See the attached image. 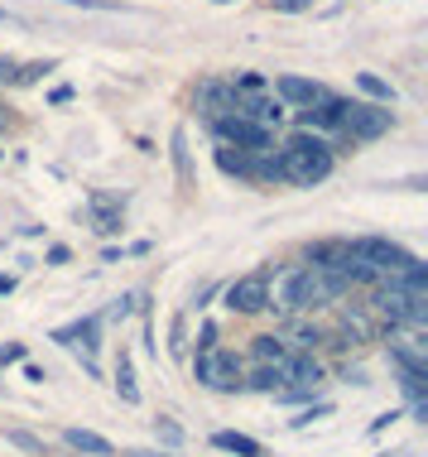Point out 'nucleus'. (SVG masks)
<instances>
[{
	"instance_id": "f3484780",
	"label": "nucleus",
	"mask_w": 428,
	"mask_h": 457,
	"mask_svg": "<svg viewBox=\"0 0 428 457\" xmlns=\"http://www.w3.org/2000/svg\"><path fill=\"white\" fill-rule=\"evenodd\" d=\"M251 386L255 390H279V386H284V366H260L251 376Z\"/></svg>"
},
{
	"instance_id": "5701e85b",
	"label": "nucleus",
	"mask_w": 428,
	"mask_h": 457,
	"mask_svg": "<svg viewBox=\"0 0 428 457\" xmlns=\"http://www.w3.org/2000/svg\"><path fill=\"white\" fill-rule=\"evenodd\" d=\"M159 434H164L169 443H178V438H183V428H178V424H159Z\"/></svg>"
},
{
	"instance_id": "dca6fc26",
	"label": "nucleus",
	"mask_w": 428,
	"mask_h": 457,
	"mask_svg": "<svg viewBox=\"0 0 428 457\" xmlns=\"http://www.w3.org/2000/svg\"><path fill=\"white\" fill-rule=\"evenodd\" d=\"M357 87L366 92V96H375V102H395V87H390V82H381V78H375V72H361V78H357Z\"/></svg>"
},
{
	"instance_id": "a878e982",
	"label": "nucleus",
	"mask_w": 428,
	"mask_h": 457,
	"mask_svg": "<svg viewBox=\"0 0 428 457\" xmlns=\"http://www.w3.org/2000/svg\"><path fill=\"white\" fill-rule=\"evenodd\" d=\"M10 289H15V279H10V275H0V294H10Z\"/></svg>"
},
{
	"instance_id": "393cba45",
	"label": "nucleus",
	"mask_w": 428,
	"mask_h": 457,
	"mask_svg": "<svg viewBox=\"0 0 428 457\" xmlns=\"http://www.w3.org/2000/svg\"><path fill=\"white\" fill-rule=\"evenodd\" d=\"M120 457H174V453H144V448H130V453H120Z\"/></svg>"
},
{
	"instance_id": "aec40b11",
	"label": "nucleus",
	"mask_w": 428,
	"mask_h": 457,
	"mask_svg": "<svg viewBox=\"0 0 428 457\" xmlns=\"http://www.w3.org/2000/svg\"><path fill=\"white\" fill-rule=\"evenodd\" d=\"M15 361H24V347H20V342H10V347H0V366H15Z\"/></svg>"
},
{
	"instance_id": "412c9836",
	"label": "nucleus",
	"mask_w": 428,
	"mask_h": 457,
	"mask_svg": "<svg viewBox=\"0 0 428 457\" xmlns=\"http://www.w3.org/2000/svg\"><path fill=\"white\" fill-rule=\"evenodd\" d=\"M68 5H87V10H120L116 0H68Z\"/></svg>"
},
{
	"instance_id": "f03ea898",
	"label": "nucleus",
	"mask_w": 428,
	"mask_h": 457,
	"mask_svg": "<svg viewBox=\"0 0 428 457\" xmlns=\"http://www.w3.org/2000/svg\"><path fill=\"white\" fill-rule=\"evenodd\" d=\"M375 308H381L390 323L424 328V318H428V289H409L399 275H390V284L375 289Z\"/></svg>"
},
{
	"instance_id": "39448f33",
	"label": "nucleus",
	"mask_w": 428,
	"mask_h": 457,
	"mask_svg": "<svg viewBox=\"0 0 428 457\" xmlns=\"http://www.w3.org/2000/svg\"><path fill=\"white\" fill-rule=\"evenodd\" d=\"M241 370H236V356H226V352H217V347H207L198 352V380L207 390H236L241 386Z\"/></svg>"
},
{
	"instance_id": "20e7f679",
	"label": "nucleus",
	"mask_w": 428,
	"mask_h": 457,
	"mask_svg": "<svg viewBox=\"0 0 428 457\" xmlns=\"http://www.w3.org/2000/svg\"><path fill=\"white\" fill-rule=\"evenodd\" d=\"M342 130H351L357 140H375V135H385L390 130V106H347L342 102Z\"/></svg>"
},
{
	"instance_id": "9d476101",
	"label": "nucleus",
	"mask_w": 428,
	"mask_h": 457,
	"mask_svg": "<svg viewBox=\"0 0 428 457\" xmlns=\"http://www.w3.org/2000/svg\"><path fill=\"white\" fill-rule=\"evenodd\" d=\"M236 116H246L251 126H260V130H270V126H279L284 120V106L275 102V96H246V102H236Z\"/></svg>"
},
{
	"instance_id": "9b49d317",
	"label": "nucleus",
	"mask_w": 428,
	"mask_h": 457,
	"mask_svg": "<svg viewBox=\"0 0 428 457\" xmlns=\"http://www.w3.org/2000/svg\"><path fill=\"white\" fill-rule=\"evenodd\" d=\"M63 443L78 448V453H87V457H111V443H106L102 434H92V428H68Z\"/></svg>"
},
{
	"instance_id": "4be33fe9",
	"label": "nucleus",
	"mask_w": 428,
	"mask_h": 457,
	"mask_svg": "<svg viewBox=\"0 0 428 457\" xmlns=\"http://www.w3.org/2000/svg\"><path fill=\"white\" fill-rule=\"evenodd\" d=\"M270 5H275V10H289V15H293V10H309L313 0H270Z\"/></svg>"
},
{
	"instance_id": "4468645a",
	"label": "nucleus",
	"mask_w": 428,
	"mask_h": 457,
	"mask_svg": "<svg viewBox=\"0 0 428 457\" xmlns=\"http://www.w3.org/2000/svg\"><path fill=\"white\" fill-rule=\"evenodd\" d=\"M212 448L217 453H236V457H260V443L246 438V434H212Z\"/></svg>"
},
{
	"instance_id": "b1692460",
	"label": "nucleus",
	"mask_w": 428,
	"mask_h": 457,
	"mask_svg": "<svg viewBox=\"0 0 428 457\" xmlns=\"http://www.w3.org/2000/svg\"><path fill=\"white\" fill-rule=\"evenodd\" d=\"M0 78H10V82H15V78H20V68L10 63V58H0Z\"/></svg>"
},
{
	"instance_id": "f257e3e1",
	"label": "nucleus",
	"mask_w": 428,
	"mask_h": 457,
	"mask_svg": "<svg viewBox=\"0 0 428 457\" xmlns=\"http://www.w3.org/2000/svg\"><path fill=\"white\" fill-rule=\"evenodd\" d=\"M327 174H333V154H327L323 140H309V135H293V140L284 145V154H279V179L289 183H323Z\"/></svg>"
},
{
	"instance_id": "2eb2a0df",
	"label": "nucleus",
	"mask_w": 428,
	"mask_h": 457,
	"mask_svg": "<svg viewBox=\"0 0 428 457\" xmlns=\"http://www.w3.org/2000/svg\"><path fill=\"white\" fill-rule=\"evenodd\" d=\"M116 395H120L126 404L140 400V386H136V366H130V356H120V361H116Z\"/></svg>"
},
{
	"instance_id": "a211bd4d",
	"label": "nucleus",
	"mask_w": 428,
	"mask_h": 457,
	"mask_svg": "<svg viewBox=\"0 0 428 457\" xmlns=\"http://www.w3.org/2000/svg\"><path fill=\"white\" fill-rule=\"evenodd\" d=\"M217 164H222L226 174H251V159H246V154H231V150L217 154Z\"/></svg>"
},
{
	"instance_id": "6ab92c4d",
	"label": "nucleus",
	"mask_w": 428,
	"mask_h": 457,
	"mask_svg": "<svg viewBox=\"0 0 428 457\" xmlns=\"http://www.w3.org/2000/svg\"><path fill=\"white\" fill-rule=\"evenodd\" d=\"M236 82H241V92H246V96H255V92L265 87V78H260V72H241Z\"/></svg>"
},
{
	"instance_id": "7ed1b4c3",
	"label": "nucleus",
	"mask_w": 428,
	"mask_h": 457,
	"mask_svg": "<svg viewBox=\"0 0 428 457\" xmlns=\"http://www.w3.org/2000/svg\"><path fill=\"white\" fill-rule=\"evenodd\" d=\"M351 255H357V261H366L375 275H405V270L414 265V255L405 251V245H399V241H385V237H361V241H351Z\"/></svg>"
},
{
	"instance_id": "bb28decb",
	"label": "nucleus",
	"mask_w": 428,
	"mask_h": 457,
	"mask_svg": "<svg viewBox=\"0 0 428 457\" xmlns=\"http://www.w3.org/2000/svg\"><path fill=\"white\" fill-rule=\"evenodd\" d=\"M0 20H5V10H0Z\"/></svg>"
},
{
	"instance_id": "f8f14e48",
	"label": "nucleus",
	"mask_w": 428,
	"mask_h": 457,
	"mask_svg": "<svg viewBox=\"0 0 428 457\" xmlns=\"http://www.w3.org/2000/svg\"><path fill=\"white\" fill-rule=\"evenodd\" d=\"M54 342H63V347H96V318H87V323H72V328H58Z\"/></svg>"
},
{
	"instance_id": "6e6552de",
	"label": "nucleus",
	"mask_w": 428,
	"mask_h": 457,
	"mask_svg": "<svg viewBox=\"0 0 428 457\" xmlns=\"http://www.w3.org/2000/svg\"><path fill=\"white\" fill-rule=\"evenodd\" d=\"M265 284H270L265 275L236 279V284L226 289V308H231V313H260V308H265Z\"/></svg>"
},
{
	"instance_id": "423d86ee",
	"label": "nucleus",
	"mask_w": 428,
	"mask_h": 457,
	"mask_svg": "<svg viewBox=\"0 0 428 457\" xmlns=\"http://www.w3.org/2000/svg\"><path fill=\"white\" fill-rule=\"evenodd\" d=\"M299 294H303V265H284L275 275V284H265V308H279V313H299Z\"/></svg>"
},
{
	"instance_id": "1a4fd4ad",
	"label": "nucleus",
	"mask_w": 428,
	"mask_h": 457,
	"mask_svg": "<svg viewBox=\"0 0 428 457\" xmlns=\"http://www.w3.org/2000/svg\"><path fill=\"white\" fill-rule=\"evenodd\" d=\"M275 92L284 96V102H299V106H309V111H313L317 102H327V96H333V92L323 87V82H309V78H293V72H284V78L275 82Z\"/></svg>"
},
{
	"instance_id": "ddd939ff",
	"label": "nucleus",
	"mask_w": 428,
	"mask_h": 457,
	"mask_svg": "<svg viewBox=\"0 0 428 457\" xmlns=\"http://www.w3.org/2000/svg\"><path fill=\"white\" fill-rule=\"evenodd\" d=\"M255 356H260L265 366H289L293 361V352H289L284 337H255Z\"/></svg>"
},
{
	"instance_id": "0eeeda50",
	"label": "nucleus",
	"mask_w": 428,
	"mask_h": 457,
	"mask_svg": "<svg viewBox=\"0 0 428 457\" xmlns=\"http://www.w3.org/2000/svg\"><path fill=\"white\" fill-rule=\"evenodd\" d=\"M217 130H222V140H236L246 154H260L265 145H270V130L251 126V120L236 116V111H231V116H217Z\"/></svg>"
}]
</instances>
